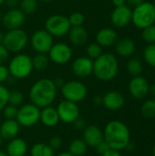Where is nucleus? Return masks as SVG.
Segmentation results:
<instances>
[{"label":"nucleus","mask_w":155,"mask_h":156,"mask_svg":"<svg viewBox=\"0 0 155 156\" xmlns=\"http://www.w3.org/2000/svg\"><path fill=\"white\" fill-rule=\"evenodd\" d=\"M57 90L58 88L52 80L47 78L38 80L30 88V101L38 108L50 106L56 99Z\"/></svg>","instance_id":"f257e3e1"},{"label":"nucleus","mask_w":155,"mask_h":156,"mask_svg":"<svg viewBox=\"0 0 155 156\" xmlns=\"http://www.w3.org/2000/svg\"><path fill=\"white\" fill-rule=\"evenodd\" d=\"M104 141L111 149L121 151L130 144V131L128 127L120 121L110 122L103 132Z\"/></svg>","instance_id":"f03ea898"},{"label":"nucleus","mask_w":155,"mask_h":156,"mask_svg":"<svg viewBox=\"0 0 155 156\" xmlns=\"http://www.w3.org/2000/svg\"><path fill=\"white\" fill-rule=\"evenodd\" d=\"M119 70V63L116 57L111 53H102L93 61V74L102 81H110L114 79Z\"/></svg>","instance_id":"7ed1b4c3"},{"label":"nucleus","mask_w":155,"mask_h":156,"mask_svg":"<svg viewBox=\"0 0 155 156\" xmlns=\"http://www.w3.org/2000/svg\"><path fill=\"white\" fill-rule=\"evenodd\" d=\"M33 69L32 58L25 53H17L9 61L8 71L14 79H26L31 74Z\"/></svg>","instance_id":"20e7f679"},{"label":"nucleus","mask_w":155,"mask_h":156,"mask_svg":"<svg viewBox=\"0 0 155 156\" xmlns=\"http://www.w3.org/2000/svg\"><path fill=\"white\" fill-rule=\"evenodd\" d=\"M132 22L138 28H145L155 22L154 5L150 2H143L132 10Z\"/></svg>","instance_id":"39448f33"},{"label":"nucleus","mask_w":155,"mask_h":156,"mask_svg":"<svg viewBox=\"0 0 155 156\" xmlns=\"http://www.w3.org/2000/svg\"><path fill=\"white\" fill-rule=\"evenodd\" d=\"M28 43V36L21 28L8 30L4 35L3 45L9 52L20 53Z\"/></svg>","instance_id":"423d86ee"},{"label":"nucleus","mask_w":155,"mask_h":156,"mask_svg":"<svg viewBox=\"0 0 155 156\" xmlns=\"http://www.w3.org/2000/svg\"><path fill=\"white\" fill-rule=\"evenodd\" d=\"M71 26L69 17L64 15L55 14L48 17L45 22V29L54 37H61L67 35Z\"/></svg>","instance_id":"0eeeda50"},{"label":"nucleus","mask_w":155,"mask_h":156,"mask_svg":"<svg viewBox=\"0 0 155 156\" xmlns=\"http://www.w3.org/2000/svg\"><path fill=\"white\" fill-rule=\"evenodd\" d=\"M60 89L65 100L75 103L83 101L88 93L87 87L82 82L78 80H69L65 82Z\"/></svg>","instance_id":"6e6552de"},{"label":"nucleus","mask_w":155,"mask_h":156,"mask_svg":"<svg viewBox=\"0 0 155 156\" xmlns=\"http://www.w3.org/2000/svg\"><path fill=\"white\" fill-rule=\"evenodd\" d=\"M16 119L19 125L24 127L33 126L40 119V110L33 103L25 104L20 107V109H18Z\"/></svg>","instance_id":"1a4fd4ad"},{"label":"nucleus","mask_w":155,"mask_h":156,"mask_svg":"<svg viewBox=\"0 0 155 156\" xmlns=\"http://www.w3.org/2000/svg\"><path fill=\"white\" fill-rule=\"evenodd\" d=\"M30 44L37 53L48 54L54 44V40L53 37L46 29H39L32 34Z\"/></svg>","instance_id":"9d476101"},{"label":"nucleus","mask_w":155,"mask_h":156,"mask_svg":"<svg viewBox=\"0 0 155 156\" xmlns=\"http://www.w3.org/2000/svg\"><path fill=\"white\" fill-rule=\"evenodd\" d=\"M49 60L58 65H64L69 62L72 58L73 52L71 48L63 42L53 44L48 53Z\"/></svg>","instance_id":"9b49d317"},{"label":"nucleus","mask_w":155,"mask_h":156,"mask_svg":"<svg viewBox=\"0 0 155 156\" xmlns=\"http://www.w3.org/2000/svg\"><path fill=\"white\" fill-rule=\"evenodd\" d=\"M57 112L59 120L65 123H73V122L79 118V109L77 103L64 100L62 101L57 108Z\"/></svg>","instance_id":"f8f14e48"},{"label":"nucleus","mask_w":155,"mask_h":156,"mask_svg":"<svg viewBox=\"0 0 155 156\" xmlns=\"http://www.w3.org/2000/svg\"><path fill=\"white\" fill-rule=\"evenodd\" d=\"M26 21V15L18 8H10L2 16V22L8 30L20 28Z\"/></svg>","instance_id":"ddd939ff"},{"label":"nucleus","mask_w":155,"mask_h":156,"mask_svg":"<svg viewBox=\"0 0 155 156\" xmlns=\"http://www.w3.org/2000/svg\"><path fill=\"white\" fill-rule=\"evenodd\" d=\"M72 72L79 78H86L93 72V60L87 56L76 58L71 64Z\"/></svg>","instance_id":"4468645a"},{"label":"nucleus","mask_w":155,"mask_h":156,"mask_svg":"<svg viewBox=\"0 0 155 156\" xmlns=\"http://www.w3.org/2000/svg\"><path fill=\"white\" fill-rule=\"evenodd\" d=\"M132 10L126 5L115 7L111 15V21L115 27H123L132 22Z\"/></svg>","instance_id":"2eb2a0df"},{"label":"nucleus","mask_w":155,"mask_h":156,"mask_svg":"<svg viewBox=\"0 0 155 156\" xmlns=\"http://www.w3.org/2000/svg\"><path fill=\"white\" fill-rule=\"evenodd\" d=\"M149 82L147 80L141 76L133 77L129 83V91L135 99H143L149 93Z\"/></svg>","instance_id":"dca6fc26"},{"label":"nucleus","mask_w":155,"mask_h":156,"mask_svg":"<svg viewBox=\"0 0 155 156\" xmlns=\"http://www.w3.org/2000/svg\"><path fill=\"white\" fill-rule=\"evenodd\" d=\"M124 103L123 95L116 90L109 91L102 97V104L110 111H118L123 107Z\"/></svg>","instance_id":"f3484780"},{"label":"nucleus","mask_w":155,"mask_h":156,"mask_svg":"<svg viewBox=\"0 0 155 156\" xmlns=\"http://www.w3.org/2000/svg\"><path fill=\"white\" fill-rule=\"evenodd\" d=\"M83 140L88 146L96 147L99 144L104 141L103 132L96 125L87 126L83 130Z\"/></svg>","instance_id":"a211bd4d"},{"label":"nucleus","mask_w":155,"mask_h":156,"mask_svg":"<svg viewBox=\"0 0 155 156\" xmlns=\"http://www.w3.org/2000/svg\"><path fill=\"white\" fill-rule=\"evenodd\" d=\"M118 40L117 33L114 29L110 27L101 28L96 35V42L104 48H109L114 46Z\"/></svg>","instance_id":"6ab92c4d"},{"label":"nucleus","mask_w":155,"mask_h":156,"mask_svg":"<svg viewBox=\"0 0 155 156\" xmlns=\"http://www.w3.org/2000/svg\"><path fill=\"white\" fill-rule=\"evenodd\" d=\"M69 38L71 44L77 47L84 46L89 39V34L85 27L82 26L79 27H71L69 31Z\"/></svg>","instance_id":"aec40b11"},{"label":"nucleus","mask_w":155,"mask_h":156,"mask_svg":"<svg viewBox=\"0 0 155 156\" xmlns=\"http://www.w3.org/2000/svg\"><path fill=\"white\" fill-rule=\"evenodd\" d=\"M19 123L16 120H5L0 126V135L2 139L12 140L19 133Z\"/></svg>","instance_id":"412c9836"},{"label":"nucleus","mask_w":155,"mask_h":156,"mask_svg":"<svg viewBox=\"0 0 155 156\" xmlns=\"http://www.w3.org/2000/svg\"><path fill=\"white\" fill-rule=\"evenodd\" d=\"M114 46H115L116 53L121 57H124V58L131 57L135 51L134 42L128 37H122L121 39H118L114 44Z\"/></svg>","instance_id":"4be33fe9"},{"label":"nucleus","mask_w":155,"mask_h":156,"mask_svg":"<svg viewBox=\"0 0 155 156\" xmlns=\"http://www.w3.org/2000/svg\"><path fill=\"white\" fill-rule=\"evenodd\" d=\"M26 151V143L20 138H14L10 140L6 147V154L8 156H24Z\"/></svg>","instance_id":"5701e85b"},{"label":"nucleus","mask_w":155,"mask_h":156,"mask_svg":"<svg viewBox=\"0 0 155 156\" xmlns=\"http://www.w3.org/2000/svg\"><path fill=\"white\" fill-rule=\"evenodd\" d=\"M39 120L44 125L48 127H53L57 125L59 122V117H58L57 109H54L50 106L43 108V110L40 112Z\"/></svg>","instance_id":"b1692460"},{"label":"nucleus","mask_w":155,"mask_h":156,"mask_svg":"<svg viewBox=\"0 0 155 156\" xmlns=\"http://www.w3.org/2000/svg\"><path fill=\"white\" fill-rule=\"evenodd\" d=\"M49 64V58L47 54L44 53H37L32 58V65L33 69L37 70H45Z\"/></svg>","instance_id":"393cba45"},{"label":"nucleus","mask_w":155,"mask_h":156,"mask_svg":"<svg viewBox=\"0 0 155 156\" xmlns=\"http://www.w3.org/2000/svg\"><path fill=\"white\" fill-rule=\"evenodd\" d=\"M87 144L81 139L73 140L69 144V153L74 156H82L87 152Z\"/></svg>","instance_id":"a878e982"},{"label":"nucleus","mask_w":155,"mask_h":156,"mask_svg":"<svg viewBox=\"0 0 155 156\" xmlns=\"http://www.w3.org/2000/svg\"><path fill=\"white\" fill-rule=\"evenodd\" d=\"M31 156H54V150L45 144H37L31 148Z\"/></svg>","instance_id":"bb28decb"},{"label":"nucleus","mask_w":155,"mask_h":156,"mask_svg":"<svg viewBox=\"0 0 155 156\" xmlns=\"http://www.w3.org/2000/svg\"><path fill=\"white\" fill-rule=\"evenodd\" d=\"M143 69V64L137 58H131L127 63V70L132 77L141 76Z\"/></svg>","instance_id":"cd10ccee"},{"label":"nucleus","mask_w":155,"mask_h":156,"mask_svg":"<svg viewBox=\"0 0 155 156\" xmlns=\"http://www.w3.org/2000/svg\"><path fill=\"white\" fill-rule=\"evenodd\" d=\"M141 112L147 119L155 118V100L146 101L141 108Z\"/></svg>","instance_id":"c85d7f7f"},{"label":"nucleus","mask_w":155,"mask_h":156,"mask_svg":"<svg viewBox=\"0 0 155 156\" xmlns=\"http://www.w3.org/2000/svg\"><path fill=\"white\" fill-rule=\"evenodd\" d=\"M19 6V9L25 15H31L37 8V0H20Z\"/></svg>","instance_id":"c756f323"},{"label":"nucleus","mask_w":155,"mask_h":156,"mask_svg":"<svg viewBox=\"0 0 155 156\" xmlns=\"http://www.w3.org/2000/svg\"><path fill=\"white\" fill-rule=\"evenodd\" d=\"M86 54L87 57L90 59H96L102 54V47L100 46L97 42L96 43H90L87 46L86 48Z\"/></svg>","instance_id":"7c9ffc66"},{"label":"nucleus","mask_w":155,"mask_h":156,"mask_svg":"<svg viewBox=\"0 0 155 156\" xmlns=\"http://www.w3.org/2000/svg\"><path fill=\"white\" fill-rule=\"evenodd\" d=\"M143 57L148 65L155 68V43L149 44L145 48L143 51Z\"/></svg>","instance_id":"2f4dec72"},{"label":"nucleus","mask_w":155,"mask_h":156,"mask_svg":"<svg viewBox=\"0 0 155 156\" xmlns=\"http://www.w3.org/2000/svg\"><path fill=\"white\" fill-rule=\"evenodd\" d=\"M142 37L143 39L149 43V44H154L155 43V25L149 26L143 29L142 33Z\"/></svg>","instance_id":"473e14b6"},{"label":"nucleus","mask_w":155,"mask_h":156,"mask_svg":"<svg viewBox=\"0 0 155 156\" xmlns=\"http://www.w3.org/2000/svg\"><path fill=\"white\" fill-rule=\"evenodd\" d=\"M24 101V95L19 90H12L9 91V98H8V103L13 106H20L23 103Z\"/></svg>","instance_id":"72a5a7b5"},{"label":"nucleus","mask_w":155,"mask_h":156,"mask_svg":"<svg viewBox=\"0 0 155 156\" xmlns=\"http://www.w3.org/2000/svg\"><path fill=\"white\" fill-rule=\"evenodd\" d=\"M69 20L71 27H79L84 24L85 16L80 12H74L69 16Z\"/></svg>","instance_id":"f704fd0d"},{"label":"nucleus","mask_w":155,"mask_h":156,"mask_svg":"<svg viewBox=\"0 0 155 156\" xmlns=\"http://www.w3.org/2000/svg\"><path fill=\"white\" fill-rule=\"evenodd\" d=\"M9 90L6 87L0 84V111L3 110L8 104Z\"/></svg>","instance_id":"c9c22d12"},{"label":"nucleus","mask_w":155,"mask_h":156,"mask_svg":"<svg viewBox=\"0 0 155 156\" xmlns=\"http://www.w3.org/2000/svg\"><path fill=\"white\" fill-rule=\"evenodd\" d=\"M17 108L16 106H13L11 104H7L4 108V115L7 120H16L17 115Z\"/></svg>","instance_id":"e433bc0d"},{"label":"nucleus","mask_w":155,"mask_h":156,"mask_svg":"<svg viewBox=\"0 0 155 156\" xmlns=\"http://www.w3.org/2000/svg\"><path fill=\"white\" fill-rule=\"evenodd\" d=\"M8 57L9 51L3 44H0V65H5V63L8 59Z\"/></svg>","instance_id":"4c0bfd02"},{"label":"nucleus","mask_w":155,"mask_h":156,"mask_svg":"<svg viewBox=\"0 0 155 156\" xmlns=\"http://www.w3.org/2000/svg\"><path fill=\"white\" fill-rule=\"evenodd\" d=\"M48 145L53 149V150H57L59 149L62 145V140L58 137V136H53L52 138L49 139L48 141Z\"/></svg>","instance_id":"58836bf2"},{"label":"nucleus","mask_w":155,"mask_h":156,"mask_svg":"<svg viewBox=\"0 0 155 156\" xmlns=\"http://www.w3.org/2000/svg\"><path fill=\"white\" fill-rule=\"evenodd\" d=\"M10 74L8 71V68L5 65H0V84L4 83L9 78Z\"/></svg>","instance_id":"ea45409f"},{"label":"nucleus","mask_w":155,"mask_h":156,"mask_svg":"<svg viewBox=\"0 0 155 156\" xmlns=\"http://www.w3.org/2000/svg\"><path fill=\"white\" fill-rule=\"evenodd\" d=\"M73 124L75 126V128L79 131H81V130H84L86 127H87V124H86V122L83 118H77L74 122H73Z\"/></svg>","instance_id":"a19ab883"},{"label":"nucleus","mask_w":155,"mask_h":156,"mask_svg":"<svg viewBox=\"0 0 155 156\" xmlns=\"http://www.w3.org/2000/svg\"><path fill=\"white\" fill-rule=\"evenodd\" d=\"M96 148H97L98 153H99V154H105L108 150H110V149H111V148H110V146L108 145V144H107L105 141H102L100 144H99L96 146Z\"/></svg>","instance_id":"79ce46f5"},{"label":"nucleus","mask_w":155,"mask_h":156,"mask_svg":"<svg viewBox=\"0 0 155 156\" xmlns=\"http://www.w3.org/2000/svg\"><path fill=\"white\" fill-rule=\"evenodd\" d=\"M143 2H144V0H125L126 5H128L129 7H133V8L140 5Z\"/></svg>","instance_id":"37998d69"},{"label":"nucleus","mask_w":155,"mask_h":156,"mask_svg":"<svg viewBox=\"0 0 155 156\" xmlns=\"http://www.w3.org/2000/svg\"><path fill=\"white\" fill-rule=\"evenodd\" d=\"M20 0H5V4L10 8H16L17 5H19Z\"/></svg>","instance_id":"c03bdc74"},{"label":"nucleus","mask_w":155,"mask_h":156,"mask_svg":"<svg viewBox=\"0 0 155 156\" xmlns=\"http://www.w3.org/2000/svg\"><path fill=\"white\" fill-rule=\"evenodd\" d=\"M102 156H122V154H120V151L113 150V149H110L105 154H103Z\"/></svg>","instance_id":"a18cd8bd"},{"label":"nucleus","mask_w":155,"mask_h":156,"mask_svg":"<svg viewBox=\"0 0 155 156\" xmlns=\"http://www.w3.org/2000/svg\"><path fill=\"white\" fill-rule=\"evenodd\" d=\"M112 4L115 7H119V6L126 5L125 0H112Z\"/></svg>","instance_id":"49530a36"},{"label":"nucleus","mask_w":155,"mask_h":156,"mask_svg":"<svg viewBox=\"0 0 155 156\" xmlns=\"http://www.w3.org/2000/svg\"><path fill=\"white\" fill-rule=\"evenodd\" d=\"M53 81H54V83H55V85H56L57 88H58V87L61 88V87L64 85V83H65L61 78H57V79H56L55 80H53Z\"/></svg>","instance_id":"de8ad7c7"},{"label":"nucleus","mask_w":155,"mask_h":156,"mask_svg":"<svg viewBox=\"0 0 155 156\" xmlns=\"http://www.w3.org/2000/svg\"><path fill=\"white\" fill-rule=\"evenodd\" d=\"M93 102L96 104V105H100V104H102V97H100V96H96L94 99H93Z\"/></svg>","instance_id":"09e8293b"},{"label":"nucleus","mask_w":155,"mask_h":156,"mask_svg":"<svg viewBox=\"0 0 155 156\" xmlns=\"http://www.w3.org/2000/svg\"><path fill=\"white\" fill-rule=\"evenodd\" d=\"M149 93H151L153 97H155V84L150 86V88H149Z\"/></svg>","instance_id":"8fccbe9b"},{"label":"nucleus","mask_w":155,"mask_h":156,"mask_svg":"<svg viewBox=\"0 0 155 156\" xmlns=\"http://www.w3.org/2000/svg\"><path fill=\"white\" fill-rule=\"evenodd\" d=\"M57 156H74L72 155L69 152V153H67V152H65V153H61V154H58Z\"/></svg>","instance_id":"3c124183"},{"label":"nucleus","mask_w":155,"mask_h":156,"mask_svg":"<svg viewBox=\"0 0 155 156\" xmlns=\"http://www.w3.org/2000/svg\"><path fill=\"white\" fill-rule=\"evenodd\" d=\"M4 33L2 32V31H0V44H2L3 43V39H4Z\"/></svg>","instance_id":"603ef678"},{"label":"nucleus","mask_w":155,"mask_h":156,"mask_svg":"<svg viewBox=\"0 0 155 156\" xmlns=\"http://www.w3.org/2000/svg\"><path fill=\"white\" fill-rule=\"evenodd\" d=\"M0 156H8V155H7V154H6L5 152H4V151H1V150H0Z\"/></svg>","instance_id":"864d4df0"},{"label":"nucleus","mask_w":155,"mask_h":156,"mask_svg":"<svg viewBox=\"0 0 155 156\" xmlns=\"http://www.w3.org/2000/svg\"><path fill=\"white\" fill-rule=\"evenodd\" d=\"M52 0H37V2H41V3H49Z\"/></svg>","instance_id":"5fc2aeb1"},{"label":"nucleus","mask_w":155,"mask_h":156,"mask_svg":"<svg viewBox=\"0 0 155 156\" xmlns=\"http://www.w3.org/2000/svg\"><path fill=\"white\" fill-rule=\"evenodd\" d=\"M2 16H3V14H2V12H1V10H0V22L2 21Z\"/></svg>","instance_id":"6e6d98bb"},{"label":"nucleus","mask_w":155,"mask_h":156,"mask_svg":"<svg viewBox=\"0 0 155 156\" xmlns=\"http://www.w3.org/2000/svg\"><path fill=\"white\" fill-rule=\"evenodd\" d=\"M4 3H5V0H0V5H3Z\"/></svg>","instance_id":"4d7b16f0"},{"label":"nucleus","mask_w":155,"mask_h":156,"mask_svg":"<svg viewBox=\"0 0 155 156\" xmlns=\"http://www.w3.org/2000/svg\"><path fill=\"white\" fill-rule=\"evenodd\" d=\"M153 155L155 156V144L153 145Z\"/></svg>","instance_id":"13d9d810"},{"label":"nucleus","mask_w":155,"mask_h":156,"mask_svg":"<svg viewBox=\"0 0 155 156\" xmlns=\"http://www.w3.org/2000/svg\"><path fill=\"white\" fill-rule=\"evenodd\" d=\"M1 144H2V137H1V135H0V146H1Z\"/></svg>","instance_id":"bf43d9fd"},{"label":"nucleus","mask_w":155,"mask_h":156,"mask_svg":"<svg viewBox=\"0 0 155 156\" xmlns=\"http://www.w3.org/2000/svg\"><path fill=\"white\" fill-rule=\"evenodd\" d=\"M153 5H154V7H155V3H154V4H153Z\"/></svg>","instance_id":"052dcab7"}]
</instances>
